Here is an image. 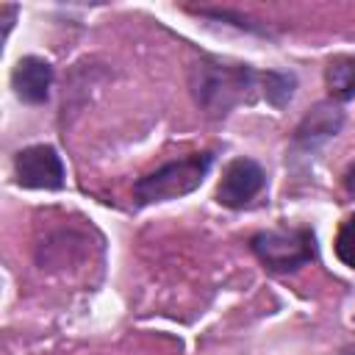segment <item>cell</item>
<instances>
[{
    "label": "cell",
    "mask_w": 355,
    "mask_h": 355,
    "mask_svg": "<svg viewBox=\"0 0 355 355\" xmlns=\"http://www.w3.org/2000/svg\"><path fill=\"white\" fill-rule=\"evenodd\" d=\"M261 189H263V169L250 158H236V161L227 164L222 180H219L216 200L227 208H241Z\"/></svg>",
    "instance_id": "obj_4"
},
{
    "label": "cell",
    "mask_w": 355,
    "mask_h": 355,
    "mask_svg": "<svg viewBox=\"0 0 355 355\" xmlns=\"http://www.w3.org/2000/svg\"><path fill=\"white\" fill-rule=\"evenodd\" d=\"M211 166V155H189L183 161H175V164H166L161 166L158 172L141 178L136 183V197L141 202H161V200H172V197H180V194H189L194 191L205 172Z\"/></svg>",
    "instance_id": "obj_1"
},
{
    "label": "cell",
    "mask_w": 355,
    "mask_h": 355,
    "mask_svg": "<svg viewBox=\"0 0 355 355\" xmlns=\"http://www.w3.org/2000/svg\"><path fill=\"white\" fill-rule=\"evenodd\" d=\"M252 250L272 272H291L313 258V236L302 227L266 230L252 239Z\"/></svg>",
    "instance_id": "obj_2"
},
{
    "label": "cell",
    "mask_w": 355,
    "mask_h": 355,
    "mask_svg": "<svg viewBox=\"0 0 355 355\" xmlns=\"http://www.w3.org/2000/svg\"><path fill=\"white\" fill-rule=\"evenodd\" d=\"M341 355H355V344H352V347H347V349H344Z\"/></svg>",
    "instance_id": "obj_9"
},
{
    "label": "cell",
    "mask_w": 355,
    "mask_h": 355,
    "mask_svg": "<svg viewBox=\"0 0 355 355\" xmlns=\"http://www.w3.org/2000/svg\"><path fill=\"white\" fill-rule=\"evenodd\" d=\"M17 180L28 189H61L64 183V166L53 147L36 144L17 155L14 161Z\"/></svg>",
    "instance_id": "obj_3"
},
{
    "label": "cell",
    "mask_w": 355,
    "mask_h": 355,
    "mask_svg": "<svg viewBox=\"0 0 355 355\" xmlns=\"http://www.w3.org/2000/svg\"><path fill=\"white\" fill-rule=\"evenodd\" d=\"M336 255L355 269V216H349L341 227H338V236H336Z\"/></svg>",
    "instance_id": "obj_7"
},
{
    "label": "cell",
    "mask_w": 355,
    "mask_h": 355,
    "mask_svg": "<svg viewBox=\"0 0 355 355\" xmlns=\"http://www.w3.org/2000/svg\"><path fill=\"white\" fill-rule=\"evenodd\" d=\"M347 189L355 194V169H349V175H347Z\"/></svg>",
    "instance_id": "obj_8"
},
{
    "label": "cell",
    "mask_w": 355,
    "mask_h": 355,
    "mask_svg": "<svg viewBox=\"0 0 355 355\" xmlns=\"http://www.w3.org/2000/svg\"><path fill=\"white\" fill-rule=\"evenodd\" d=\"M50 80H53L50 64L42 58H33V55L17 61V67L11 72V86H14L17 97L25 103H42L47 97Z\"/></svg>",
    "instance_id": "obj_5"
},
{
    "label": "cell",
    "mask_w": 355,
    "mask_h": 355,
    "mask_svg": "<svg viewBox=\"0 0 355 355\" xmlns=\"http://www.w3.org/2000/svg\"><path fill=\"white\" fill-rule=\"evenodd\" d=\"M327 86H330V94L338 97V100H349L355 94V64L352 61H333L327 67Z\"/></svg>",
    "instance_id": "obj_6"
}]
</instances>
